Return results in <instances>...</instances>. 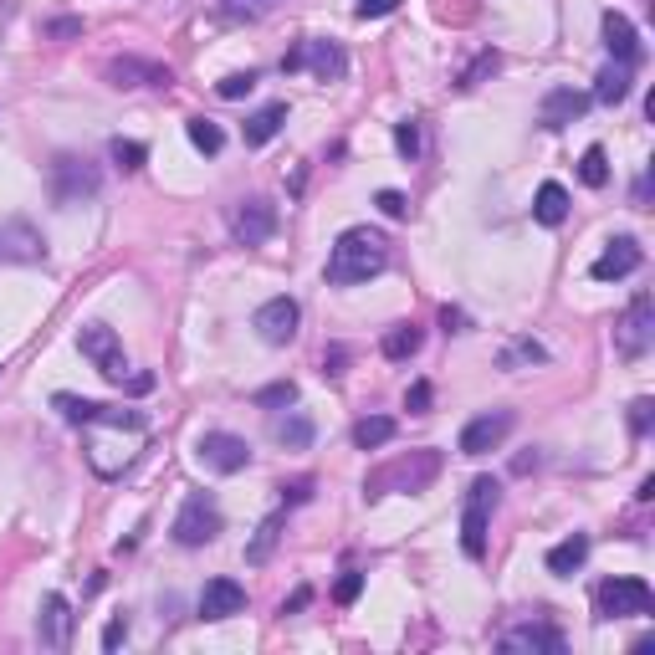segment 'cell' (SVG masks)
I'll use <instances>...</instances> for the list:
<instances>
[{
    "label": "cell",
    "instance_id": "cell-35",
    "mask_svg": "<svg viewBox=\"0 0 655 655\" xmlns=\"http://www.w3.org/2000/svg\"><path fill=\"white\" fill-rule=\"evenodd\" d=\"M522 359H528V364H543V359H548V348H543V343H533V338H517V343L507 348V354H502V369H517Z\"/></svg>",
    "mask_w": 655,
    "mask_h": 655
},
{
    "label": "cell",
    "instance_id": "cell-14",
    "mask_svg": "<svg viewBox=\"0 0 655 655\" xmlns=\"http://www.w3.org/2000/svg\"><path fill=\"white\" fill-rule=\"evenodd\" d=\"M297 323H302V308L292 297H272V302H261L251 328L261 333V343H272V348H287L297 338Z\"/></svg>",
    "mask_w": 655,
    "mask_h": 655
},
{
    "label": "cell",
    "instance_id": "cell-26",
    "mask_svg": "<svg viewBox=\"0 0 655 655\" xmlns=\"http://www.w3.org/2000/svg\"><path fill=\"white\" fill-rule=\"evenodd\" d=\"M384 359H395V364H405V359H415L420 354V348H425V333L415 328V323H395V328H389L384 333Z\"/></svg>",
    "mask_w": 655,
    "mask_h": 655
},
{
    "label": "cell",
    "instance_id": "cell-48",
    "mask_svg": "<svg viewBox=\"0 0 655 655\" xmlns=\"http://www.w3.org/2000/svg\"><path fill=\"white\" fill-rule=\"evenodd\" d=\"M441 323H446V333H466V313H456V308H441Z\"/></svg>",
    "mask_w": 655,
    "mask_h": 655
},
{
    "label": "cell",
    "instance_id": "cell-10",
    "mask_svg": "<svg viewBox=\"0 0 655 655\" xmlns=\"http://www.w3.org/2000/svg\"><path fill=\"white\" fill-rule=\"evenodd\" d=\"M195 456H200L215 476H236V471L251 466V446L241 441V435H231V430H205L200 441H195Z\"/></svg>",
    "mask_w": 655,
    "mask_h": 655
},
{
    "label": "cell",
    "instance_id": "cell-9",
    "mask_svg": "<svg viewBox=\"0 0 655 655\" xmlns=\"http://www.w3.org/2000/svg\"><path fill=\"white\" fill-rule=\"evenodd\" d=\"M282 72H313L318 82H338L348 72V52L338 41H297L282 57Z\"/></svg>",
    "mask_w": 655,
    "mask_h": 655
},
{
    "label": "cell",
    "instance_id": "cell-5",
    "mask_svg": "<svg viewBox=\"0 0 655 655\" xmlns=\"http://www.w3.org/2000/svg\"><path fill=\"white\" fill-rule=\"evenodd\" d=\"M497 482L492 476H476L471 492H466V507H461V548L466 558H487V517L497 507Z\"/></svg>",
    "mask_w": 655,
    "mask_h": 655
},
{
    "label": "cell",
    "instance_id": "cell-18",
    "mask_svg": "<svg viewBox=\"0 0 655 655\" xmlns=\"http://www.w3.org/2000/svg\"><path fill=\"white\" fill-rule=\"evenodd\" d=\"M640 261H645V256H640V241H635V236H615V241L594 256L589 272H594V282H625L630 272H640Z\"/></svg>",
    "mask_w": 655,
    "mask_h": 655
},
{
    "label": "cell",
    "instance_id": "cell-41",
    "mask_svg": "<svg viewBox=\"0 0 655 655\" xmlns=\"http://www.w3.org/2000/svg\"><path fill=\"white\" fill-rule=\"evenodd\" d=\"M313 497V476H297V482H282V502L287 507H302Z\"/></svg>",
    "mask_w": 655,
    "mask_h": 655
},
{
    "label": "cell",
    "instance_id": "cell-49",
    "mask_svg": "<svg viewBox=\"0 0 655 655\" xmlns=\"http://www.w3.org/2000/svg\"><path fill=\"white\" fill-rule=\"evenodd\" d=\"M277 0H226V11H267Z\"/></svg>",
    "mask_w": 655,
    "mask_h": 655
},
{
    "label": "cell",
    "instance_id": "cell-6",
    "mask_svg": "<svg viewBox=\"0 0 655 655\" xmlns=\"http://www.w3.org/2000/svg\"><path fill=\"white\" fill-rule=\"evenodd\" d=\"M650 343H655V297H650V292H635L630 308H625L620 323H615V348H620L625 359H645Z\"/></svg>",
    "mask_w": 655,
    "mask_h": 655
},
{
    "label": "cell",
    "instance_id": "cell-44",
    "mask_svg": "<svg viewBox=\"0 0 655 655\" xmlns=\"http://www.w3.org/2000/svg\"><path fill=\"white\" fill-rule=\"evenodd\" d=\"M47 36H52V41H72V36H82V21H77V16H62V21H47Z\"/></svg>",
    "mask_w": 655,
    "mask_h": 655
},
{
    "label": "cell",
    "instance_id": "cell-28",
    "mask_svg": "<svg viewBox=\"0 0 655 655\" xmlns=\"http://www.w3.org/2000/svg\"><path fill=\"white\" fill-rule=\"evenodd\" d=\"M395 441V420L389 415H364L359 425H354V446L359 451H379V446H389Z\"/></svg>",
    "mask_w": 655,
    "mask_h": 655
},
{
    "label": "cell",
    "instance_id": "cell-47",
    "mask_svg": "<svg viewBox=\"0 0 655 655\" xmlns=\"http://www.w3.org/2000/svg\"><path fill=\"white\" fill-rule=\"evenodd\" d=\"M308 604H313V589L302 584V589H292V599L282 604V615H297V609H308Z\"/></svg>",
    "mask_w": 655,
    "mask_h": 655
},
{
    "label": "cell",
    "instance_id": "cell-3",
    "mask_svg": "<svg viewBox=\"0 0 655 655\" xmlns=\"http://www.w3.org/2000/svg\"><path fill=\"white\" fill-rule=\"evenodd\" d=\"M47 190H52V205L72 210V205L93 200L103 190V169L93 159H82V154H57L52 169H47Z\"/></svg>",
    "mask_w": 655,
    "mask_h": 655
},
{
    "label": "cell",
    "instance_id": "cell-34",
    "mask_svg": "<svg viewBox=\"0 0 655 655\" xmlns=\"http://www.w3.org/2000/svg\"><path fill=\"white\" fill-rule=\"evenodd\" d=\"M256 405H261V410L297 405V384H292V379H277V384H267V389H256Z\"/></svg>",
    "mask_w": 655,
    "mask_h": 655
},
{
    "label": "cell",
    "instance_id": "cell-2",
    "mask_svg": "<svg viewBox=\"0 0 655 655\" xmlns=\"http://www.w3.org/2000/svg\"><path fill=\"white\" fill-rule=\"evenodd\" d=\"M441 466H446V456L435 451V446L405 451V456L384 461L379 471H369V476H364V497H369V502H379V497H389V492H425V487L435 482V476H441Z\"/></svg>",
    "mask_w": 655,
    "mask_h": 655
},
{
    "label": "cell",
    "instance_id": "cell-1",
    "mask_svg": "<svg viewBox=\"0 0 655 655\" xmlns=\"http://www.w3.org/2000/svg\"><path fill=\"white\" fill-rule=\"evenodd\" d=\"M389 267V241L374 226H348L328 251V287H359Z\"/></svg>",
    "mask_w": 655,
    "mask_h": 655
},
{
    "label": "cell",
    "instance_id": "cell-21",
    "mask_svg": "<svg viewBox=\"0 0 655 655\" xmlns=\"http://www.w3.org/2000/svg\"><path fill=\"white\" fill-rule=\"evenodd\" d=\"M630 87H635V67H625V62H609V67L594 77V103H604V108H620V103L630 98Z\"/></svg>",
    "mask_w": 655,
    "mask_h": 655
},
{
    "label": "cell",
    "instance_id": "cell-24",
    "mask_svg": "<svg viewBox=\"0 0 655 655\" xmlns=\"http://www.w3.org/2000/svg\"><path fill=\"white\" fill-rule=\"evenodd\" d=\"M584 558H589V533H574V538H563V543L548 548V574L569 579V574L584 569Z\"/></svg>",
    "mask_w": 655,
    "mask_h": 655
},
{
    "label": "cell",
    "instance_id": "cell-40",
    "mask_svg": "<svg viewBox=\"0 0 655 655\" xmlns=\"http://www.w3.org/2000/svg\"><path fill=\"white\" fill-rule=\"evenodd\" d=\"M405 410H410V415H430V384H425V379H415V384L405 389Z\"/></svg>",
    "mask_w": 655,
    "mask_h": 655
},
{
    "label": "cell",
    "instance_id": "cell-12",
    "mask_svg": "<svg viewBox=\"0 0 655 655\" xmlns=\"http://www.w3.org/2000/svg\"><path fill=\"white\" fill-rule=\"evenodd\" d=\"M231 236H236L241 246H267V241L277 236V205L261 200V195L241 200V205L231 210Z\"/></svg>",
    "mask_w": 655,
    "mask_h": 655
},
{
    "label": "cell",
    "instance_id": "cell-25",
    "mask_svg": "<svg viewBox=\"0 0 655 655\" xmlns=\"http://www.w3.org/2000/svg\"><path fill=\"white\" fill-rule=\"evenodd\" d=\"M277 543H282V512L261 517V528H256V533H251V543H246V569H261V563H272Z\"/></svg>",
    "mask_w": 655,
    "mask_h": 655
},
{
    "label": "cell",
    "instance_id": "cell-20",
    "mask_svg": "<svg viewBox=\"0 0 655 655\" xmlns=\"http://www.w3.org/2000/svg\"><path fill=\"white\" fill-rule=\"evenodd\" d=\"M246 609V589L236 579H210L200 589V620H231Z\"/></svg>",
    "mask_w": 655,
    "mask_h": 655
},
{
    "label": "cell",
    "instance_id": "cell-50",
    "mask_svg": "<svg viewBox=\"0 0 655 655\" xmlns=\"http://www.w3.org/2000/svg\"><path fill=\"white\" fill-rule=\"evenodd\" d=\"M149 389H154V374H134V379H128V395H149Z\"/></svg>",
    "mask_w": 655,
    "mask_h": 655
},
{
    "label": "cell",
    "instance_id": "cell-36",
    "mask_svg": "<svg viewBox=\"0 0 655 655\" xmlns=\"http://www.w3.org/2000/svg\"><path fill=\"white\" fill-rule=\"evenodd\" d=\"M251 87H256V72H231V77L215 82V93H221L226 103H236V98H246V93H251Z\"/></svg>",
    "mask_w": 655,
    "mask_h": 655
},
{
    "label": "cell",
    "instance_id": "cell-23",
    "mask_svg": "<svg viewBox=\"0 0 655 655\" xmlns=\"http://www.w3.org/2000/svg\"><path fill=\"white\" fill-rule=\"evenodd\" d=\"M533 221L538 226H563L569 221V190H563L558 180H543L538 195H533Z\"/></svg>",
    "mask_w": 655,
    "mask_h": 655
},
{
    "label": "cell",
    "instance_id": "cell-42",
    "mask_svg": "<svg viewBox=\"0 0 655 655\" xmlns=\"http://www.w3.org/2000/svg\"><path fill=\"white\" fill-rule=\"evenodd\" d=\"M650 425H655V405H650V400H635V405H630V430H635V435H650Z\"/></svg>",
    "mask_w": 655,
    "mask_h": 655
},
{
    "label": "cell",
    "instance_id": "cell-7",
    "mask_svg": "<svg viewBox=\"0 0 655 655\" xmlns=\"http://www.w3.org/2000/svg\"><path fill=\"white\" fill-rule=\"evenodd\" d=\"M169 533H174V543H180V548H205V543L221 538V507H215L205 492H190Z\"/></svg>",
    "mask_w": 655,
    "mask_h": 655
},
{
    "label": "cell",
    "instance_id": "cell-37",
    "mask_svg": "<svg viewBox=\"0 0 655 655\" xmlns=\"http://www.w3.org/2000/svg\"><path fill=\"white\" fill-rule=\"evenodd\" d=\"M395 149H400V159H415V154H420V123H415V118H405V123L395 128Z\"/></svg>",
    "mask_w": 655,
    "mask_h": 655
},
{
    "label": "cell",
    "instance_id": "cell-33",
    "mask_svg": "<svg viewBox=\"0 0 655 655\" xmlns=\"http://www.w3.org/2000/svg\"><path fill=\"white\" fill-rule=\"evenodd\" d=\"M108 154H113V164H118L123 174L144 169V159H149V149H144L139 139H113V144H108Z\"/></svg>",
    "mask_w": 655,
    "mask_h": 655
},
{
    "label": "cell",
    "instance_id": "cell-22",
    "mask_svg": "<svg viewBox=\"0 0 655 655\" xmlns=\"http://www.w3.org/2000/svg\"><path fill=\"white\" fill-rule=\"evenodd\" d=\"M282 123H287V103H267V108H256V113L246 118V128H241L246 149H261V144H272V139L282 134Z\"/></svg>",
    "mask_w": 655,
    "mask_h": 655
},
{
    "label": "cell",
    "instance_id": "cell-45",
    "mask_svg": "<svg viewBox=\"0 0 655 655\" xmlns=\"http://www.w3.org/2000/svg\"><path fill=\"white\" fill-rule=\"evenodd\" d=\"M123 640H128V620H123V615H113V620L103 625V650H118Z\"/></svg>",
    "mask_w": 655,
    "mask_h": 655
},
{
    "label": "cell",
    "instance_id": "cell-39",
    "mask_svg": "<svg viewBox=\"0 0 655 655\" xmlns=\"http://www.w3.org/2000/svg\"><path fill=\"white\" fill-rule=\"evenodd\" d=\"M374 205L389 215V221H405V215H410V200H405L400 190H379V195H374Z\"/></svg>",
    "mask_w": 655,
    "mask_h": 655
},
{
    "label": "cell",
    "instance_id": "cell-13",
    "mask_svg": "<svg viewBox=\"0 0 655 655\" xmlns=\"http://www.w3.org/2000/svg\"><path fill=\"white\" fill-rule=\"evenodd\" d=\"M72 625H77V615H72L67 594H47V599H41V609H36V645L62 655L72 645Z\"/></svg>",
    "mask_w": 655,
    "mask_h": 655
},
{
    "label": "cell",
    "instance_id": "cell-11",
    "mask_svg": "<svg viewBox=\"0 0 655 655\" xmlns=\"http://www.w3.org/2000/svg\"><path fill=\"white\" fill-rule=\"evenodd\" d=\"M497 650H507V655H563V630H553L548 620H522V625H507L497 635Z\"/></svg>",
    "mask_w": 655,
    "mask_h": 655
},
{
    "label": "cell",
    "instance_id": "cell-19",
    "mask_svg": "<svg viewBox=\"0 0 655 655\" xmlns=\"http://www.w3.org/2000/svg\"><path fill=\"white\" fill-rule=\"evenodd\" d=\"M604 47H609V57L625 62V67H640V57H645L640 31H635L630 16H620V11H604Z\"/></svg>",
    "mask_w": 655,
    "mask_h": 655
},
{
    "label": "cell",
    "instance_id": "cell-51",
    "mask_svg": "<svg viewBox=\"0 0 655 655\" xmlns=\"http://www.w3.org/2000/svg\"><path fill=\"white\" fill-rule=\"evenodd\" d=\"M533 466H538V451H533V456H517V461H512V471H517V476H528Z\"/></svg>",
    "mask_w": 655,
    "mask_h": 655
},
{
    "label": "cell",
    "instance_id": "cell-38",
    "mask_svg": "<svg viewBox=\"0 0 655 655\" xmlns=\"http://www.w3.org/2000/svg\"><path fill=\"white\" fill-rule=\"evenodd\" d=\"M359 594H364V574H359V569H348V574L333 584V604H354Z\"/></svg>",
    "mask_w": 655,
    "mask_h": 655
},
{
    "label": "cell",
    "instance_id": "cell-8",
    "mask_svg": "<svg viewBox=\"0 0 655 655\" xmlns=\"http://www.w3.org/2000/svg\"><path fill=\"white\" fill-rule=\"evenodd\" d=\"M77 348H82V359L93 364L103 379H113V384H123L128 379V359H123V338L108 328V323H87L82 333H77Z\"/></svg>",
    "mask_w": 655,
    "mask_h": 655
},
{
    "label": "cell",
    "instance_id": "cell-17",
    "mask_svg": "<svg viewBox=\"0 0 655 655\" xmlns=\"http://www.w3.org/2000/svg\"><path fill=\"white\" fill-rule=\"evenodd\" d=\"M589 93H579V87H548L543 103H538V123L548 128V134H558V128H569L574 118L589 113Z\"/></svg>",
    "mask_w": 655,
    "mask_h": 655
},
{
    "label": "cell",
    "instance_id": "cell-16",
    "mask_svg": "<svg viewBox=\"0 0 655 655\" xmlns=\"http://www.w3.org/2000/svg\"><path fill=\"white\" fill-rule=\"evenodd\" d=\"M103 77L113 87H123V93H134V87H174V72L159 62H144V57H113L103 67Z\"/></svg>",
    "mask_w": 655,
    "mask_h": 655
},
{
    "label": "cell",
    "instance_id": "cell-29",
    "mask_svg": "<svg viewBox=\"0 0 655 655\" xmlns=\"http://www.w3.org/2000/svg\"><path fill=\"white\" fill-rule=\"evenodd\" d=\"M52 410L67 420V425H93V415L103 410L98 400H82V395H52Z\"/></svg>",
    "mask_w": 655,
    "mask_h": 655
},
{
    "label": "cell",
    "instance_id": "cell-43",
    "mask_svg": "<svg viewBox=\"0 0 655 655\" xmlns=\"http://www.w3.org/2000/svg\"><path fill=\"white\" fill-rule=\"evenodd\" d=\"M359 21H379V16H389V11H400V0H359Z\"/></svg>",
    "mask_w": 655,
    "mask_h": 655
},
{
    "label": "cell",
    "instance_id": "cell-46",
    "mask_svg": "<svg viewBox=\"0 0 655 655\" xmlns=\"http://www.w3.org/2000/svg\"><path fill=\"white\" fill-rule=\"evenodd\" d=\"M343 364H348V348H343V343H333L328 354H323V374H328V379H338V374H343Z\"/></svg>",
    "mask_w": 655,
    "mask_h": 655
},
{
    "label": "cell",
    "instance_id": "cell-52",
    "mask_svg": "<svg viewBox=\"0 0 655 655\" xmlns=\"http://www.w3.org/2000/svg\"><path fill=\"white\" fill-rule=\"evenodd\" d=\"M0 261H6V241H0Z\"/></svg>",
    "mask_w": 655,
    "mask_h": 655
},
{
    "label": "cell",
    "instance_id": "cell-27",
    "mask_svg": "<svg viewBox=\"0 0 655 655\" xmlns=\"http://www.w3.org/2000/svg\"><path fill=\"white\" fill-rule=\"evenodd\" d=\"M272 435H277V446H287V451H308L313 446V420L302 410H292V415H282L272 425Z\"/></svg>",
    "mask_w": 655,
    "mask_h": 655
},
{
    "label": "cell",
    "instance_id": "cell-15",
    "mask_svg": "<svg viewBox=\"0 0 655 655\" xmlns=\"http://www.w3.org/2000/svg\"><path fill=\"white\" fill-rule=\"evenodd\" d=\"M512 425H517L512 410H487V415L466 420V430H461V456H487V451H497L507 435H512Z\"/></svg>",
    "mask_w": 655,
    "mask_h": 655
},
{
    "label": "cell",
    "instance_id": "cell-32",
    "mask_svg": "<svg viewBox=\"0 0 655 655\" xmlns=\"http://www.w3.org/2000/svg\"><path fill=\"white\" fill-rule=\"evenodd\" d=\"M497 67H502V57H497V52L487 47V52L476 57V62H471L466 72H456V87H461V93H471V87H482V82H487V77H492Z\"/></svg>",
    "mask_w": 655,
    "mask_h": 655
},
{
    "label": "cell",
    "instance_id": "cell-4",
    "mask_svg": "<svg viewBox=\"0 0 655 655\" xmlns=\"http://www.w3.org/2000/svg\"><path fill=\"white\" fill-rule=\"evenodd\" d=\"M650 609H655V594H650L645 579L620 574V579H604L594 589V615L599 620H635V615H650Z\"/></svg>",
    "mask_w": 655,
    "mask_h": 655
},
{
    "label": "cell",
    "instance_id": "cell-30",
    "mask_svg": "<svg viewBox=\"0 0 655 655\" xmlns=\"http://www.w3.org/2000/svg\"><path fill=\"white\" fill-rule=\"evenodd\" d=\"M185 134H190V144H195L200 154H221V149H226L221 123H210V118H190V123H185Z\"/></svg>",
    "mask_w": 655,
    "mask_h": 655
},
{
    "label": "cell",
    "instance_id": "cell-31",
    "mask_svg": "<svg viewBox=\"0 0 655 655\" xmlns=\"http://www.w3.org/2000/svg\"><path fill=\"white\" fill-rule=\"evenodd\" d=\"M579 180H584L589 190H604V185H609V159H604L599 144L584 149V159H579Z\"/></svg>",
    "mask_w": 655,
    "mask_h": 655
}]
</instances>
